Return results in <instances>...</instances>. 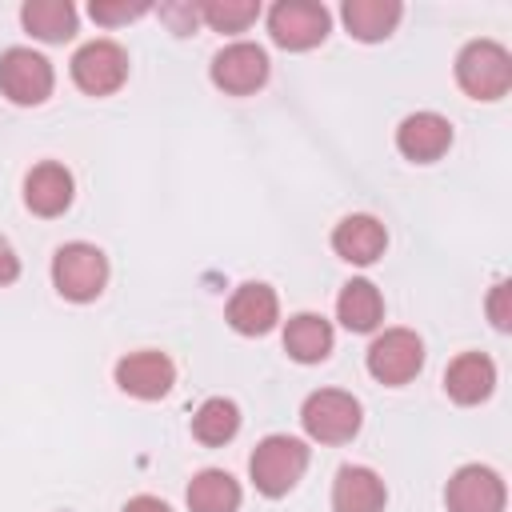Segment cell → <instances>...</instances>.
I'll list each match as a JSON object with an SVG mask.
<instances>
[{"label": "cell", "instance_id": "83f0119b", "mask_svg": "<svg viewBox=\"0 0 512 512\" xmlns=\"http://www.w3.org/2000/svg\"><path fill=\"white\" fill-rule=\"evenodd\" d=\"M16 276H20V260H16L12 244L0 236V284H12Z\"/></svg>", "mask_w": 512, "mask_h": 512}, {"label": "cell", "instance_id": "5b68a950", "mask_svg": "<svg viewBox=\"0 0 512 512\" xmlns=\"http://www.w3.org/2000/svg\"><path fill=\"white\" fill-rule=\"evenodd\" d=\"M328 8L316 4V0H280L272 12H268V32L280 48L288 52H304V48H316L324 36H328Z\"/></svg>", "mask_w": 512, "mask_h": 512}, {"label": "cell", "instance_id": "5bb4252c", "mask_svg": "<svg viewBox=\"0 0 512 512\" xmlns=\"http://www.w3.org/2000/svg\"><path fill=\"white\" fill-rule=\"evenodd\" d=\"M384 480L364 464H344L332 484V512H384Z\"/></svg>", "mask_w": 512, "mask_h": 512}, {"label": "cell", "instance_id": "8fae6325", "mask_svg": "<svg viewBox=\"0 0 512 512\" xmlns=\"http://www.w3.org/2000/svg\"><path fill=\"white\" fill-rule=\"evenodd\" d=\"M116 384H120V392H128L136 400H160L176 384V364L152 348L128 352L116 360Z\"/></svg>", "mask_w": 512, "mask_h": 512}, {"label": "cell", "instance_id": "277c9868", "mask_svg": "<svg viewBox=\"0 0 512 512\" xmlns=\"http://www.w3.org/2000/svg\"><path fill=\"white\" fill-rule=\"evenodd\" d=\"M300 424L320 444H344L360 432V400L340 388H320L304 400Z\"/></svg>", "mask_w": 512, "mask_h": 512}, {"label": "cell", "instance_id": "e0dca14e", "mask_svg": "<svg viewBox=\"0 0 512 512\" xmlns=\"http://www.w3.org/2000/svg\"><path fill=\"white\" fill-rule=\"evenodd\" d=\"M492 384H496V364L484 352H464L444 372V392L456 404H480V400H488Z\"/></svg>", "mask_w": 512, "mask_h": 512}, {"label": "cell", "instance_id": "4fadbf2b", "mask_svg": "<svg viewBox=\"0 0 512 512\" xmlns=\"http://www.w3.org/2000/svg\"><path fill=\"white\" fill-rule=\"evenodd\" d=\"M384 244H388V232L376 216L368 212H356V216H344L332 232V248L340 260L348 264H372L384 256Z\"/></svg>", "mask_w": 512, "mask_h": 512}, {"label": "cell", "instance_id": "ba28073f", "mask_svg": "<svg viewBox=\"0 0 512 512\" xmlns=\"http://www.w3.org/2000/svg\"><path fill=\"white\" fill-rule=\"evenodd\" d=\"M0 92L12 104H40L52 92V64L32 48H8L0 56Z\"/></svg>", "mask_w": 512, "mask_h": 512}, {"label": "cell", "instance_id": "d6986e66", "mask_svg": "<svg viewBox=\"0 0 512 512\" xmlns=\"http://www.w3.org/2000/svg\"><path fill=\"white\" fill-rule=\"evenodd\" d=\"M336 316L348 332H372L384 316V300H380L376 284L372 280H348L340 300H336Z\"/></svg>", "mask_w": 512, "mask_h": 512}, {"label": "cell", "instance_id": "484cf974", "mask_svg": "<svg viewBox=\"0 0 512 512\" xmlns=\"http://www.w3.org/2000/svg\"><path fill=\"white\" fill-rule=\"evenodd\" d=\"M508 296H512V284H496L492 288V296H488V316H492V324L500 328V332H508L512 328V304H508Z\"/></svg>", "mask_w": 512, "mask_h": 512}, {"label": "cell", "instance_id": "7a4b0ae2", "mask_svg": "<svg viewBox=\"0 0 512 512\" xmlns=\"http://www.w3.org/2000/svg\"><path fill=\"white\" fill-rule=\"evenodd\" d=\"M52 284H56V292L64 300L88 304L108 284V256L96 244L72 240L64 248H56V256H52Z\"/></svg>", "mask_w": 512, "mask_h": 512}, {"label": "cell", "instance_id": "7c38bea8", "mask_svg": "<svg viewBox=\"0 0 512 512\" xmlns=\"http://www.w3.org/2000/svg\"><path fill=\"white\" fill-rule=\"evenodd\" d=\"M452 144V124L440 116V112H412L400 120L396 128V148L400 156L416 160V164H428V160H440Z\"/></svg>", "mask_w": 512, "mask_h": 512}, {"label": "cell", "instance_id": "3957f363", "mask_svg": "<svg viewBox=\"0 0 512 512\" xmlns=\"http://www.w3.org/2000/svg\"><path fill=\"white\" fill-rule=\"evenodd\" d=\"M308 468V448L304 440L296 436H264L256 444V452L248 456V472H252V484L264 492V496H284L300 484Z\"/></svg>", "mask_w": 512, "mask_h": 512}, {"label": "cell", "instance_id": "9c48e42d", "mask_svg": "<svg viewBox=\"0 0 512 512\" xmlns=\"http://www.w3.org/2000/svg\"><path fill=\"white\" fill-rule=\"evenodd\" d=\"M268 80V56L260 44L236 40L212 56V84L224 88L228 96H248Z\"/></svg>", "mask_w": 512, "mask_h": 512}, {"label": "cell", "instance_id": "cb8c5ba5", "mask_svg": "<svg viewBox=\"0 0 512 512\" xmlns=\"http://www.w3.org/2000/svg\"><path fill=\"white\" fill-rule=\"evenodd\" d=\"M196 8H200V20L216 32H244L260 16L256 0H208V4H196Z\"/></svg>", "mask_w": 512, "mask_h": 512}, {"label": "cell", "instance_id": "ffe728a7", "mask_svg": "<svg viewBox=\"0 0 512 512\" xmlns=\"http://www.w3.org/2000/svg\"><path fill=\"white\" fill-rule=\"evenodd\" d=\"M188 508L192 512H236L240 508V484L224 468H204L188 484Z\"/></svg>", "mask_w": 512, "mask_h": 512}, {"label": "cell", "instance_id": "7402d4cb", "mask_svg": "<svg viewBox=\"0 0 512 512\" xmlns=\"http://www.w3.org/2000/svg\"><path fill=\"white\" fill-rule=\"evenodd\" d=\"M20 20L36 40H48V44L68 40L76 32V8L68 0H28L20 8Z\"/></svg>", "mask_w": 512, "mask_h": 512}, {"label": "cell", "instance_id": "2e32d148", "mask_svg": "<svg viewBox=\"0 0 512 512\" xmlns=\"http://www.w3.org/2000/svg\"><path fill=\"white\" fill-rule=\"evenodd\" d=\"M280 320V304L276 292L268 284H240L228 300V324L240 336H264L272 324Z\"/></svg>", "mask_w": 512, "mask_h": 512}, {"label": "cell", "instance_id": "603a6c76", "mask_svg": "<svg viewBox=\"0 0 512 512\" xmlns=\"http://www.w3.org/2000/svg\"><path fill=\"white\" fill-rule=\"evenodd\" d=\"M236 432H240V408H236L232 400H224V396L204 400V404L196 408V416H192V436H196L200 444H208V448L228 444Z\"/></svg>", "mask_w": 512, "mask_h": 512}, {"label": "cell", "instance_id": "ac0fdd59", "mask_svg": "<svg viewBox=\"0 0 512 512\" xmlns=\"http://www.w3.org/2000/svg\"><path fill=\"white\" fill-rule=\"evenodd\" d=\"M284 352L300 364H316L332 352V324L316 312H300L284 328Z\"/></svg>", "mask_w": 512, "mask_h": 512}, {"label": "cell", "instance_id": "44dd1931", "mask_svg": "<svg viewBox=\"0 0 512 512\" xmlns=\"http://www.w3.org/2000/svg\"><path fill=\"white\" fill-rule=\"evenodd\" d=\"M400 0H348L344 4V28L356 40H384L400 20Z\"/></svg>", "mask_w": 512, "mask_h": 512}, {"label": "cell", "instance_id": "30bf717a", "mask_svg": "<svg viewBox=\"0 0 512 512\" xmlns=\"http://www.w3.org/2000/svg\"><path fill=\"white\" fill-rule=\"evenodd\" d=\"M448 512H504V480L488 464H464L444 488Z\"/></svg>", "mask_w": 512, "mask_h": 512}, {"label": "cell", "instance_id": "d4e9b609", "mask_svg": "<svg viewBox=\"0 0 512 512\" xmlns=\"http://www.w3.org/2000/svg\"><path fill=\"white\" fill-rule=\"evenodd\" d=\"M88 12H92L96 24H128V20L144 16L148 4H144V0H136V4H128V0H120V4H112V0H92Z\"/></svg>", "mask_w": 512, "mask_h": 512}, {"label": "cell", "instance_id": "f1b7e54d", "mask_svg": "<svg viewBox=\"0 0 512 512\" xmlns=\"http://www.w3.org/2000/svg\"><path fill=\"white\" fill-rule=\"evenodd\" d=\"M124 512H172L160 496H132L128 504H124Z\"/></svg>", "mask_w": 512, "mask_h": 512}, {"label": "cell", "instance_id": "52a82bcc", "mask_svg": "<svg viewBox=\"0 0 512 512\" xmlns=\"http://www.w3.org/2000/svg\"><path fill=\"white\" fill-rule=\"evenodd\" d=\"M128 76V56L120 44L112 40H88L84 48H76L72 56V80L80 92L88 96H108L124 84Z\"/></svg>", "mask_w": 512, "mask_h": 512}, {"label": "cell", "instance_id": "6da1fadb", "mask_svg": "<svg viewBox=\"0 0 512 512\" xmlns=\"http://www.w3.org/2000/svg\"><path fill=\"white\" fill-rule=\"evenodd\" d=\"M456 84L472 100H500L512 88V56L496 40H472L456 56Z\"/></svg>", "mask_w": 512, "mask_h": 512}, {"label": "cell", "instance_id": "8992f818", "mask_svg": "<svg viewBox=\"0 0 512 512\" xmlns=\"http://www.w3.org/2000/svg\"><path fill=\"white\" fill-rule=\"evenodd\" d=\"M424 364V344L412 328H388L368 348V372L380 384H408Z\"/></svg>", "mask_w": 512, "mask_h": 512}, {"label": "cell", "instance_id": "4316f807", "mask_svg": "<svg viewBox=\"0 0 512 512\" xmlns=\"http://www.w3.org/2000/svg\"><path fill=\"white\" fill-rule=\"evenodd\" d=\"M160 16H164V20L172 24V32H180V36L200 24V8H196V4H164Z\"/></svg>", "mask_w": 512, "mask_h": 512}, {"label": "cell", "instance_id": "9a60e30c", "mask_svg": "<svg viewBox=\"0 0 512 512\" xmlns=\"http://www.w3.org/2000/svg\"><path fill=\"white\" fill-rule=\"evenodd\" d=\"M24 204L36 216H60L72 204V172L64 164H56V160L36 164L24 176Z\"/></svg>", "mask_w": 512, "mask_h": 512}]
</instances>
